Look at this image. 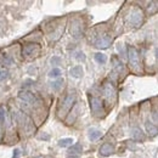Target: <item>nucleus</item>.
I'll return each mask as SVG.
<instances>
[{
	"mask_svg": "<svg viewBox=\"0 0 158 158\" xmlns=\"http://www.w3.org/2000/svg\"><path fill=\"white\" fill-rule=\"evenodd\" d=\"M74 100H76V95H74L73 93H69V94L66 96V99L62 102V105H61V107H60V110H59L60 116L66 114V113L72 108V106H73V103H74Z\"/></svg>",
	"mask_w": 158,
	"mask_h": 158,
	"instance_id": "f257e3e1",
	"label": "nucleus"
},
{
	"mask_svg": "<svg viewBox=\"0 0 158 158\" xmlns=\"http://www.w3.org/2000/svg\"><path fill=\"white\" fill-rule=\"evenodd\" d=\"M39 52H40V46L38 44H28L22 50L23 56L24 57H28V59H32V57L38 56Z\"/></svg>",
	"mask_w": 158,
	"mask_h": 158,
	"instance_id": "f03ea898",
	"label": "nucleus"
},
{
	"mask_svg": "<svg viewBox=\"0 0 158 158\" xmlns=\"http://www.w3.org/2000/svg\"><path fill=\"white\" fill-rule=\"evenodd\" d=\"M128 57H129V63L134 69H139L140 67V57L136 51V49L134 48H129L128 50Z\"/></svg>",
	"mask_w": 158,
	"mask_h": 158,
	"instance_id": "7ed1b4c3",
	"label": "nucleus"
},
{
	"mask_svg": "<svg viewBox=\"0 0 158 158\" xmlns=\"http://www.w3.org/2000/svg\"><path fill=\"white\" fill-rule=\"evenodd\" d=\"M143 21V15H142V11L139 10V9H135L131 15H130V23L134 26V27H140L141 23Z\"/></svg>",
	"mask_w": 158,
	"mask_h": 158,
	"instance_id": "20e7f679",
	"label": "nucleus"
},
{
	"mask_svg": "<svg viewBox=\"0 0 158 158\" xmlns=\"http://www.w3.org/2000/svg\"><path fill=\"white\" fill-rule=\"evenodd\" d=\"M90 105H91V110L93 112L96 114V116H101L103 113V106H102V102L101 100L98 98H93L90 100Z\"/></svg>",
	"mask_w": 158,
	"mask_h": 158,
	"instance_id": "39448f33",
	"label": "nucleus"
},
{
	"mask_svg": "<svg viewBox=\"0 0 158 158\" xmlns=\"http://www.w3.org/2000/svg\"><path fill=\"white\" fill-rule=\"evenodd\" d=\"M19 98L22 101H24L26 103H29V105H35L37 103L35 96L32 93H29V91H21L20 94H19Z\"/></svg>",
	"mask_w": 158,
	"mask_h": 158,
	"instance_id": "423d86ee",
	"label": "nucleus"
},
{
	"mask_svg": "<svg viewBox=\"0 0 158 158\" xmlns=\"http://www.w3.org/2000/svg\"><path fill=\"white\" fill-rule=\"evenodd\" d=\"M103 93H105V98L108 100V101H112L116 96V90H114V86L111 84V83H106L105 86H103Z\"/></svg>",
	"mask_w": 158,
	"mask_h": 158,
	"instance_id": "0eeeda50",
	"label": "nucleus"
},
{
	"mask_svg": "<svg viewBox=\"0 0 158 158\" xmlns=\"http://www.w3.org/2000/svg\"><path fill=\"white\" fill-rule=\"evenodd\" d=\"M113 152H114V148H113V146L110 145V143H103V145L100 147V155L103 156V157H108V156H111Z\"/></svg>",
	"mask_w": 158,
	"mask_h": 158,
	"instance_id": "6e6552de",
	"label": "nucleus"
},
{
	"mask_svg": "<svg viewBox=\"0 0 158 158\" xmlns=\"http://www.w3.org/2000/svg\"><path fill=\"white\" fill-rule=\"evenodd\" d=\"M95 45H96V48H99V49H107L110 45H111V39L108 38V37H101L99 39L96 40V43H95Z\"/></svg>",
	"mask_w": 158,
	"mask_h": 158,
	"instance_id": "1a4fd4ad",
	"label": "nucleus"
},
{
	"mask_svg": "<svg viewBox=\"0 0 158 158\" xmlns=\"http://www.w3.org/2000/svg\"><path fill=\"white\" fill-rule=\"evenodd\" d=\"M145 127H146V131L148 133V135H151V136L158 135V128L151 122V120H146Z\"/></svg>",
	"mask_w": 158,
	"mask_h": 158,
	"instance_id": "9d476101",
	"label": "nucleus"
},
{
	"mask_svg": "<svg viewBox=\"0 0 158 158\" xmlns=\"http://www.w3.org/2000/svg\"><path fill=\"white\" fill-rule=\"evenodd\" d=\"M101 135H102L101 130L96 129V128H90V129L88 130V136H89V139H90L91 141H96L98 139L101 138Z\"/></svg>",
	"mask_w": 158,
	"mask_h": 158,
	"instance_id": "9b49d317",
	"label": "nucleus"
},
{
	"mask_svg": "<svg viewBox=\"0 0 158 158\" xmlns=\"http://www.w3.org/2000/svg\"><path fill=\"white\" fill-rule=\"evenodd\" d=\"M69 73L74 78H80L83 76V68H81V66H74L73 68H71Z\"/></svg>",
	"mask_w": 158,
	"mask_h": 158,
	"instance_id": "f8f14e48",
	"label": "nucleus"
},
{
	"mask_svg": "<svg viewBox=\"0 0 158 158\" xmlns=\"http://www.w3.org/2000/svg\"><path fill=\"white\" fill-rule=\"evenodd\" d=\"M131 138L134 139V140H136V141H141V140H143V134H142V131L139 129V128H134L133 130H131Z\"/></svg>",
	"mask_w": 158,
	"mask_h": 158,
	"instance_id": "ddd939ff",
	"label": "nucleus"
},
{
	"mask_svg": "<svg viewBox=\"0 0 158 158\" xmlns=\"http://www.w3.org/2000/svg\"><path fill=\"white\" fill-rule=\"evenodd\" d=\"M73 139L71 138H64L61 139L59 141V146L60 147H69V146H73Z\"/></svg>",
	"mask_w": 158,
	"mask_h": 158,
	"instance_id": "4468645a",
	"label": "nucleus"
},
{
	"mask_svg": "<svg viewBox=\"0 0 158 158\" xmlns=\"http://www.w3.org/2000/svg\"><path fill=\"white\" fill-rule=\"evenodd\" d=\"M158 11V1H151L147 6V12L151 14H156Z\"/></svg>",
	"mask_w": 158,
	"mask_h": 158,
	"instance_id": "2eb2a0df",
	"label": "nucleus"
},
{
	"mask_svg": "<svg viewBox=\"0 0 158 158\" xmlns=\"http://www.w3.org/2000/svg\"><path fill=\"white\" fill-rule=\"evenodd\" d=\"M80 152H81V146H80L79 143H76V145L71 146V147H69V150H68V153H69V155H72V156H74V155H79Z\"/></svg>",
	"mask_w": 158,
	"mask_h": 158,
	"instance_id": "dca6fc26",
	"label": "nucleus"
},
{
	"mask_svg": "<svg viewBox=\"0 0 158 158\" xmlns=\"http://www.w3.org/2000/svg\"><path fill=\"white\" fill-rule=\"evenodd\" d=\"M95 61L101 63V64H103L107 61V56L105 54H102V52H98V54H95Z\"/></svg>",
	"mask_w": 158,
	"mask_h": 158,
	"instance_id": "f3484780",
	"label": "nucleus"
},
{
	"mask_svg": "<svg viewBox=\"0 0 158 158\" xmlns=\"http://www.w3.org/2000/svg\"><path fill=\"white\" fill-rule=\"evenodd\" d=\"M60 76H61V69L60 68H52L51 71H50V73H49V77L50 78H59Z\"/></svg>",
	"mask_w": 158,
	"mask_h": 158,
	"instance_id": "a211bd4d",
	"label": "nucleus"
},
{
	"mask_svg": "<svg viewBox=\"0 0 158 158\" xmlns=\"http://www.w3.org/2000/svg\"><path fill=\"white\" fill-rule=\"evenodd\" d=\"M9 77V72H7V69H4V68H1L0 69V81H2V80H5V79Z\"/></svg>",
	"mask_w": 158,
	"mask_h": 158,
	"instance_id": "6ab92c4d",
	"label": "nucleus"
},
{
	"mask_svg": "<svg viewBox=\"0 0 158 158\" xmlns=\"http://www.w3.org/2000/svg\"><path fill=\"white\" fill-rule=\"evenodd\" d=\"M61 85H62V80L59 79V80H55V81H52V84H51V88L52 89H55V90H57L61 88Z\"/></svg>",
	"mask_w": 158,
	"mask_h": 158,
	"instance_id": "aec40b11",
	"label": "nucleus"
},
{
	"mask_svg": "<svg viewBox=\"0 0 158 158\" xmlns=\"http://www.w3.org/2000/svg\"><path fill=\"white\" fill-rule=\"evenodd\" d=\"M76 59L78 60V61H84V60H85V55H84L83 52L78 51V52L76 54Z\"/></svg>",
	"mask_w": 158,
	"mask_h": 158,
	"instance_id": "412c9836",
	"label": "nucleus"
},
{
	"mask_svg": "<svg viewBox=\"0 0 158 158\" xmlns=\"http://www.w3.org/2000/svg\"><path fill=\"white\" fill-rule=\"evenodd\" d=\"M4 120H5V110L0 108V124L4 123Z\"/></svg>",
	"mask_w": 158,
	"mask_h": 158,
	"instance_id": "4be33fe9",
	"label": "nucleus"
},
{
	"mask_svg": "<svg viewBox=\"0 0 158 158\" xmlns=\"http://www.w3.org/2000/svg\"><path fill=\"white\" fill-rule=\"evenodd\" d=\"M60 61H61V59L57 57V56H55V57L51 59V63H52V64H57V63H60Z\"/></svg>",
	"mask_w": 158,
	"mask_h": 158,
	"instance_id": "5701e85b",
	"label": "nucleus"
},
{
	"mask_svg": "<svg viewBox=\"0 0 158 158\" xmlns=\"http://www.w3.org/2000/svg\"><path fill=\"white\" fill-rule=\"evenodd\" d=\"M155 55H156V57L158 59V48H156V49H155Z\"/></svg>",
	"mask_w": 158,
	"mask_h": 158,
	"instance_id": "b1692460",
	"label": "nucleus"
},
{
	"mask_svg": "<svg viewBox=\"0 0 158 158\" xmlns=\"http://www.w3.org/2000/svg\"><path fill=\"white\" fill-rule=\"evenodd\" d=\"M68 158H78L77 156H71V157H68Z\"/></svg>",
	"mask_w": 158,
	"mask_h": 158,
	"instance_id": "393cba45",
	"label": "nucleus"
},
{
	"mask_svg": "<svg viewBox=\"0 0 158 158\" xmlns=\"http://www.w3.org/2000/svg\"><path fill=\"white\" fill-rule=\"evenodd\" d=\"M156 118H157V120H158V112L156 113Z\"/></svg>",
	"mask_w": 158,
	"mask_h": 158,
	"instance_id": "a878e982",
	"label": "nucleus"
},
{
	"mask_svg": "<svg viewBox=\"0 0 158 158\" xmlns=\"http://www.w3.org/2000/svg\"><path fill=\"white\" fill-rule=\"evenodd\" d=\"M0 138H1V129H0Z\"/></svg>",
	"mask_w": 158,
	"mask_h": 158,
	"instance_id": "bb28decb",
	"label": "nucleus"
}]
</instances>
